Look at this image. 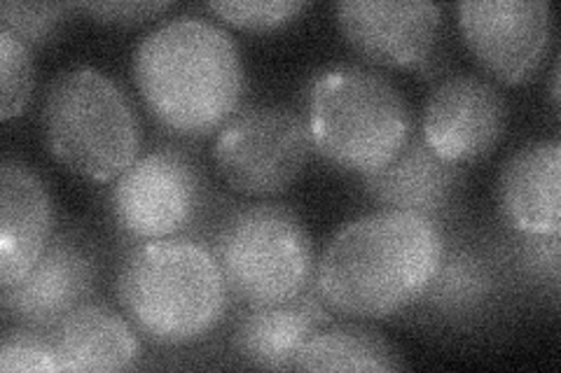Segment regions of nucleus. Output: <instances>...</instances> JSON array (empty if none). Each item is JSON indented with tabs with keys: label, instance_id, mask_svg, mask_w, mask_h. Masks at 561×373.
I'll return each instance as SVG.
<instances>
[{
	"label": "nucleus",
	"instance_id": "nucleus-1",
	"mask_svg": "<svg viewBox=\"0 0 561 373\" xmlns=\"http://www.w3.org/2000/svg\"><path fill=\"white\" fill-rule=\"evenodd\" d=\"M443 255L440 220L377 210L330 238L316 264V290L335 315L386 319L416 306Z\"/></svg>",
	"mask_w": 561,
	"mask_h": 373
},
{
	"label": "nucleus",
	"instance_id": "nucleus-2",
	"mask_svg": "<svg viewBox=\"0 0 561 373\" xmlns=\"http://www.w3.org/2000/svg\"><path fill=\"white\" fill-rule=\"evenodd\" d=\"M134 82L162 129L206 138L239 110L245 78L232 33L202 16L183 14L154 26L138 43Z\"/></svg>",
	"mask_w": 561,
	"mask_h": 373
},
{
	"label": "nucleus",
	"instance_id": "nucleus-3",
	"mask_svg": "<svg viewBox=\"0 0 561 373\" xmlns=\"http://www.w3.org/2000/svg\"><path fill=\"white\" fill-rule=\"evenodd\" d=\"M115 294L134 329L157 348L202 343L232 306L216 255L190 236L136 243L117 266Z\"/></svg>",
	"mask_w": 561,
	"mask_h": 373
},
{
	"label": "nucleus",
	"instance_id": "nucleus-4",
	"mask_svg": "<svg viewBox=\"0 0 561 373\" xmlns=\"http://www.w3.org/2000/svg\"><path fill=\"white\" fill-rule=\"evenodd\" d=\"M305 127L323 162L360 177L389 166L414 133L400 89L360 63H332L311 78Z\"/></svg>",
	"mask_w": 561,
	"mask_h": 373
},
{
	"label": "nucleus",
	"instance_id": "nucleus-5",
	"mask_svg": "<svg viewBox=\"0 0 561 373\" xmlns=\"http://www.w3.org/2000/svg\"><path fill=\"white\" fill-rule=\"evenodd\" d=\"M41 124L49 154L90 183H115L144 145L127 92L92 66L68 68L49 82Z\"/></svg>",
	"mask_w": 561,
	"mask_h": 373
},
{
	"label": "nucleus",
	"instance_id": "nucleus-6",
	"mask_svg": "<svg viewBox=\"0 0 561 373\" xmlns=\"http://www.w3.org/2000/svg\"><path fill=\"white\" fill-rule=\"evenodd\" d=\"M227 290L239 306H274L305 294L316 280V247L305 220L276 201L225 212L210 236Z\"/></svg>",
	"mask_w": 561,
	"mask_h": 373
},
{
	"label": "nucleus",
	"instance_id": "nucleus-7",
	"mask_svg": "<svg viewBox=\"0 0 561 373\" xmlns=\"http://www.w3.org/2000/svg\"><path fill=\"white\" fill-rule=\"evenodd\" d=\"M311 154L305 119L286 105H249L218 131L214 164L243 197L267 199L288 191Z\"/></svg>",
	"mask_w": 561,
	"mask_h": 373
},
{
	"label": "nucleus",
	"instance_id": "nucleus-8",
	"mask_svg": "<svg viewBox=\"0 0 561 373\" xmlns=\"http://www.w3.org/2000/svg\"><path fill=\"white\" fill-rule=\"evenodd\" d=\"M206 206V180L181 148L140 154L111 189L115 226L134 243L187 236Z\"/></svg>",
	"mask_w": 561,
	"mask_h": 373
},
{
	"label": "nucleus",
	"instance_id": "nucleus-9",
	"mask_svg": "<svg viewBox=\"0 0 561 373\" xmlns=\"http://www.w3.org/2000/svg\"><path fill=\"white\" fill-rule=\"evenodd\" d=\"M499 238L445 231V255L428 290L416 301L421 317L449 329H476L496 317L515 290Z\"/></svg>",
	"mask_w": 561,
	"mask_h": 373
},
{
	"label": "nucleus",
	"instance_id": "nucleus-10",
	"mask_svg": "<svg viewBox=\"0 0 561 373\" xmlns=\"http://www.w3.org/2000/svg\"><path fill=\"white\" fill-rule=\"evenodd\" d=\"M456 20L470 55L503 84L529 82L552 40L548 0H466Z\"/></svg>",
	"mask_w": 561,
	"mask_h": 373
},
{
	"label": "nucleus",
	"instance_id": "nucleus-11",
	"mask_svg": "<svg viewBox=\"0 0 561 373\" xmlns=\"http://www.w3.org/2000/svg\"><path fill=\"white\" fill-rule=\"evenodd\" d=\"M99 271L96 245L84 231H55L33 269L16 285L0 290V308L12 325L51 329L92 301Z\"/></svg>",
	"mask_w": 561,
	"mask_h": 373
},
{
	"label": "nucleus",
	"instance_id": "nucleus-12",
	"mask_svg": "<svg viewBox=\"0 0 561 373\" xmlns=\"http://www.w3.org/2000/svg\"><path fill=\"white\" fill-rule=\"evenodd\" d=\"M507 127V103L499 89L478 75H449L426 98L421 140L451 166L489 156Z\"/></svg>",
	"mask_w": 561,
	"mask_h": 373
},
{
	"label": "nucleus",
	"instance_id": "nucleus-13",
	"mask_svg": "<svg viewBox=\"0 0 561 373\" xmlns=\"http://www.w3.org/2000/svg\"><path fill=\"white\" fill-rule=\"evenodd\" d=\"M344 40L383 68H421L440 38L443 8L396 0H344L335 8Z\"/></svg>",
	"mask_w": 561,
	"mask_h": 373
},
{
	"label": "nucleus",
	"instance_id": "nucleus-14",
	"mask_svg": "<svg viewBox=\"0 0 561 373\" xmlns=\"http://www.w3.org/2000/svg\"><path fill=\"white\" fill-rule=\"evenodd\" d=\"M505 231L519 236H561V143L531 140L503 164L496 183Z\"/></svg>",
	"mask_w": 561,
	"mask_h": 373
},
{
	"label": "nucleus",
	"instance_id": "nucleus-15",
	"mask_svg": "<svg viewBox=\"0 0 561 373\" xmlns=\"http://www.w3.org/2000/svg\"><path fill=\"white\" fill-rule=\"evenodd\" d=\"M55 236L51 199L43 177L22 159L0 164V290L20 282Z\"/></svg>",
	"mask_w": 561,
	"mask_h": 373
},
{
	"label": "nucleus",
	"instance_id": "nucleus-16",
	"mask_svg": "<svg viewBox=\"0 0 561 373\" xmlns=\"http://www.w3.org/2000/svg\"><path fill=\"white\" fill-rule=\"evenodd\" d=\"M332 313L313 285L290 301L274 306H241L232 327V350L253 369L293 371L305 343L321 327L330 325Z\"/></svg>",
	"mask_w": 561,
	"mask_h": 373
},
{
	"label": "nucleus",
	"instance_id": "nucleus-17",
	"mask_svg": "<svg viewBox=\"0 0 561 373\" xmlns=\"http://www.w3.org/2000/svg\"><path fill=\"white\" fill-rule=\"evenodd\" d=\"M367 199L381 210H410L440 220L461 191L463 171L435 156L419 133L381 171L360 177Z\"/></svg>",
	"mask_w": 561,
	"mask_h": 373
},
{
	"label": "nucleus",
	"instance_id": "nucleus-18",
	"mask_svg": "<svg viewBox=\"0 0 561 373\" xmlns=\"http://www.w3.org/2000/svg\"><path fill=\"white\" fill-rule=\"evenodd\" d=\"M49 336L59 371L68 373L129 371L144 354L140 334L125 313L96 304V301H87L70 311L61 323L49 329Z\"/></svg>",
	"mask_w": 561,
	"mask_h": 373
},
{
	"label": "nucleus",
	"instance_id": "nucleus-19",
	"mask_svg": "<svg viewBox=\"0 0 561 373\" xmlns=\"http://www.w3.org/2000/svg\"><path fill=\"white\" fill-rule=\"evenodd\" d=\"M402 354L386 336L363 323H330L316 331L293 371H400Z\"/></svg>",
	"mask_w": 561,
	"mask_h": 373
},
{
	"label": "nucleus",
	"instance_id": "nucleus-20",
	"mask_svg": "<svg viewBox=\"0 0 561 373\" xmlns=\"http://www.w3.org/2000/svg\"><path fill=\"white\" fill-rule=\"evenodd\" d=\"M561 236H519L505 231L499 236L507 269L517 288L538 292L542 299H559Z\"/></svg>",
	"mask_w": 561,
	"mask_h": 373
},
{
	"label": "nucleus",
	"instance_id": "nucleus-21",
	"mask_svg": "<svg viewBox=\"0 0 561 373\" xmlns=\"http://www.w3.org/2000/svg\"><path fill=\"white\" fill-rule=\"evenodd\" d=\"M0 117L10 121L20 117L33 94L31 47L5 28H0Z\"/></svg>",
	"mask_w": 561,
	"mask_h": 373
},
{
	"label": "nucleus",
	"instance_id": "nucleus-22",
	"mask_svg": "<svg viewBox=\"0 0 561 373\" xmlns=\"http://www.w3.org/2000/svg\"><path fill=\"white\" fill-rule=\"evenodd\" d=\"M76 10L66 3H22L5 0L0 5V28L10 31L26 47H45L59 35L68 20V12Z\"/></svg>",
	"mask_w": 561,
	"mask_h": 373
},
{
	"label": "nucleus",
	"instance_id": "nucleus-23",
	"mask_svg": "<svg viewBox=\"0 0 561 373\" xmlns=\"http://www.w3.org/2000/svg\"><path fill=\"white\" fill-rule=\"evenodd\" d=\"M0 371H38L59 373V362L51 346L49 329L10 325L0 341Z\"/></svg>",
	"mask_w": 561,
	"mask_h": 373
},
{
	"label": "nucleus",
	"instance_id": "nucleus-24",
	"mask_svg": "<svg viewBox=\"0 0 561 373\" xmlns=\"http://www.w3.org/2000/svg\"><path fill=\"white\" fill-rule=\"evenodd\" d=\"M309 3H295V0H243V3H208L220 22L241 31L267 33L284 28L295 22Z\"/></svg>",
	"mask_w": 561,
	"mask_h": 373
},
{
	"label": "nucleus",
	"instance_id": "nucleus-25",
	"mask_svg": "<svg viewBox=\"0 0 561 373\" xmlns=\"http://www.w3.org/2000/svg\"><path fill=\"white\" fill-rule=\"evenodd\" d=\"M73 8L87 12L103 24L131 26L144 24L148 20H154V16L169 12L173 3H154V0H148V3H140V0H113V3H78Z\"/></svg>",
	"mask_w": 561,
	"mask_h": 373
},
{
	"label": "nucleus",
	"instance_id": "nucleus-26",
	"mask_svg": "<svg viewBox=\"0 0 561 373\" xmlns=\"http://www.w3.org/2000/svg\"><path fill=\"white\" fill-rule=\"evenodd\" d=\"M552 103H554V110H559V63H554L552 68Z\"/></svg>",
	"mask_w": 561,
	"mask_h": 373
}]
</instances>
